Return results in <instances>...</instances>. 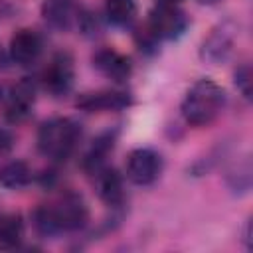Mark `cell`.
Masks as SVG:
<instances>
[{
  "mask_svg": "<svg viewBox=\"0 0 253 253\" xmlns=\"http://www.w3.org/2000/svg\"><path fill=\"white\" fill-rule=\"evenodd\" d=\"M115 142H117V130H107L93 140V144L89 146V150L85 152L83 162H81L87 174H93L95 170H99L101 166L107 164V158L113 152Z\"/></svg>",
  "mask_w": 253,
  "mask_h": 253,
  "instance_id": "obj_14",
  "label": "cell"
},
{
  "mask_svg": "<svg viewBox=\"0 0 253 253\" xmlns=\"http://www.w3.org/2000/svg\"><path fill=\"white\" fill-rule=\"evenodd\" d=\"M200 4H206V6H211V4H217L219 0H198Z\"/></svg>",
  "mask_w": 253,
  "mask_h": 253,
  "instance_id": "obj_22",
  "label": "cell"
},
{
  "mask_svg": "<svg viewBox=\"0 0 253 253\" xmlns=\"http://www.w3.org/2000/svg\"><path fill=\"white\" fill-rule=\"evenodd\" d=\"M132 105V97L121 89H99L81 93L75 101V107L85 113H107V111H123Z\"/></svg>",
  "mask_w": 253,
  "mask_h": 253,
  "instance_id": "obj_9",
  "label": "cell"
},
{
  "mask_svg": "<svg viewBox=\"0 0 253 253\" xmlns=\"http://www.w3.org/2000/svg\"><path fill=\"white\" fill-rule=\"evenodd\" d=\"M93 67L113 83H125L132 75V61L128 55L121 53L115 47H99L93 57Z\"/></svg>",
  "mask_w": 253,
  "mask_h": 253,
  "instance_id": "obj_11",
  "label": "cell"
},
{
  "mask_svg": "<svg viewBox=\"0 0 253 253\" xmlns=\"http://www.w3.org/2000/svg\"><path fill=\"white\" fill-rule=\"evenodd\" d=\"M12 146H14V134L8 128L0 126V154L8 152Z\"/></svg>",
  "mask_w": 253,
  "mask_h": 253,
  "instance_id": "obj_20",
  "label": "cell"
},
{
  "mask_svg": "<svg viewBox=\"0 0 253 253\" xmlns=\"http://www.w3.org/2000/svg\"><path fill=\"white\" fill-rule=\"evenodd\" d=\"M40 83L51 97L69 95L75 83V65L71 53L67 51L53 53L40 73Z\"/></svg>",
  "mask_w": 253,
  "mask_h": 253,
  "instance_id": "obj_6",
  "label": "cell"
},
{
  "mask_svg": "<svg viewBox=\"0 0 253 253\" xmlns=\"http://www.w3.org/2000/svg\"><path fill=\"white\" fill-rule=\"evenodd\" d=\"M105 18L113 26H128L136 16V0H105Z\"/></svg>",
  "mask_w": 253,
  "mask_h": 253,
  "instance_id": "obj_18",
  "label": "cell"
},
{
  "mask_svg": "<svg viewBox=\"0 0 253 253\" xmlns=\"http://www.w3.org/2000/svg\"><path fill=\"white\" fill-rule=\"evenodd\" d=\"M164 168V160L162 154L156 152L154 148H134L128 152L126 162H125V174L128 178V182H132L134 186H150L158 180V176L162 174Z\"/></svg>",
  "mask_w": 253,
  "mask_h": 253,
  "instance_id": "obj_7",
  "label": "cell"
},
{
  "mask_svg": "<svg viewBox=\"0 0 253 253\" xmlns=\"http://www.w3.org/2000/svg\"><path fill=\"white\" fill-rule=\"evenodd\" d=\"M8 53H10V59L16 65L30 67V65L38 63V59L42 57V53H43V40H42V36L36 30L22 28V30H18L12 36L10 45H8Z\"/></svg>",
  "mask_w": 253,
  "mask_h": 253,
  "instance_id": "obj_10",
  "label": "cell"
},
{
  "mask_svg": "<svg viewBox=\"0 0 253 253\" xmlns=\"http://www.w3.org/2000/svg\"><path fill=\"white\" fill-rule=\"evenodd\" d=\"M34 174L28 162L24 160H6L0 164V186L8 190L26 188L32 182Z\"/></svg>",
  "mask_w": 253,
  "mask_h": 253,
  "instance_id": "obj_16",
  "label": "cell"
},
{
  "mask_svg": "<svg viewBox=\"0 0 253 253\" xmlns=\"http://www.w3.org/2000/svg\"><path fill=\"white\" fill-rule=\"evenodd\" d=\"M91 176L95 180L97 196H99V200L105 206H109V208H121L125 204V198H126V194H125V180L117 172V168L105 164L99 170H95Z\"/></svg>",
  "mask_w": 253,
  "mask_h": 253,
  "instance_id": "obj_12",
  "label": "cell"
},
{
  "mask_svg": "<svg viewBox=\"0 0 253 253\" xmlns=\"http://www.w3.org/2000/svg\"><path fill=\"white\" fill-rule=\"evenodd\" d=\"M223 105L225 91L221 89V85H217L213 79L202 77L194 81L186 91L180 103V113L190 126H208L219 117Z\"/></svg>",
  "mask_w": 253,
  "mask_h": 253,
  "instance_id": "obj_2",
  "label": "cell"
},
{
  "mask_svg": "<svg viewBox=\"0 0 253 253\" xmlns=\"http://www.w3.org/2000/svg\"><path fill=\"white\" fill-rule=\"evenodd\" d=\"M190 26L188 14L178 8V4H162L158 2L146 18V36L152 42H172L186 34Z\"/></svg>",
  "mask_w": 253,
  "mask_h": 253,
  "instance_id": "obj_4",
  "label": "cell"
},
{
  "mask_svg": "<svg viewBox=\"0 0 253 253\" xmlns=\"http://www.w3.org/2000/svg\"><path fill=\"white\" fill-rule=\"evenodd\" d=\"M237 24L231 20V18H225L223 22L215 24L210 34L202 40V45H200V59L208 65H219L223 63L231 51H233V45H235V40H237Z\"/></svg>",
  "mask_w": 253,
  "mask_h": 253,
  "instance_id": "obj_5",
  "label": "cell"
},
{
  "mask_svg": "<svg viewBox=\"0 0 253 253\" xmlns=\"http://www.w3.org/2000/svg\"><path fill=\"white\" fill-rule=\"evenodd\" d=\"M38 150L51 160H67L79 140H81V125L71 117H53L42 123L38 130Z\"/></svg>",
  "mask_w": 253,
  "mask_h": 253,
  "instance_id": "obj_3",
  "label": "cell"
},
{
  "mask_svg": "<svg viewBox=\"0 0 253 253\" xmlns=\"http://www.w3.org/2000/svg\"><path fill=\"white\" fill-rule=\"evenodd\" d=\"M251 180H253V168L249 154L237 160L225 174V184L235 196H245L251 188Z\"/></svg>",
  "mask_w": 253,
  "mask_h": 253,
  "instance_id": "obj_17",
  "label": "cell"
},
{
  "mask_svg": "<svg viewBox=\"0 0 253 253\" xmlns=\"http://www.w3.org/2000/svg\"><path fill=\"white\" fill-rule=\"evenodd\" d=\"M26 223L22 213H4L0 215V249L14 251L24 243Z\"/></svg>",
  "mask_w": 253,
  "mask_h": 253,
  "instance_id": "obj_15",
  "label": "cell"
},
{
  "mask_svg": "<svg viewBox=\"0 0 253 253\" xmlns=\"http://www.w3.org/2000/svg\"><path fill=\"white\" fill-rule=\"evenodd\" d=\"M158 2H162V4H178L182 0H158Z\"/></svg>",
  "mask_w": 253,
  "mask_h": 253,
  "instance_id": "obj_23",
  "label": "cell"
},
{
  "mask_svg": "<svg viewBox=\"0 0 253 253\" xmlns=\"http://www.w3.org/2000/svg\"><path fill=\"white\" fill-rule=\"evenodd\" d=\"M32 217L34 227L42 237H55L83 229L89 221V208L81 194L67 190L53 200L40 204Z\"/></svg>",
  "mask_w": 253,
  "mask_h": 253,
  "instance_id": "obj_1",
  "label": "cell"
},
{
  "mask_svg": "<svg viewBox=\"0 0 253 253\" xmlns=\"http://www.w3.org/2000/svg\"><path fill=\"white\" fill-rule=\"evenodd\" d=\"M241 241L245 243V247H247V249H251V219H247V221H245V227H243V237H241Z\"/></svg>",
  "mask_w": 253,
  "mask_h": 253,
  "instance_id": "obj_21",
  "label": "cell"
},
{
  "mask_svg": "<svg viewBox=\"0 0 253 253\" xmlns=\"http://www.w3.org/2000/svg\"><path fill=\"white\" fill-rule=\"evenodd\" d=\"M4 117L10 123H20L30 117L32 107L36 103V83L28 77L16 81L14 85L6 87L0 95Z\"/></svg>",
  "mask_w": 253,
  "mask_h": 253,
  "instance_id": "obj_8",
  "label": "cell"
},
{
  "mask_svg": "<svg viewBox=\"0 0 253 253\" xmlns=\"http://www.w3.org/2000/svg\"><path fill=\"white\" fill-rule=\"evenodd\" d=\"M40 12L49 28L57 32H67L73 28V24H77L81 10H77L71 0H43Z\"/></svg>",
  "mask_w": 253,
  "mask_h": 253,
  "instance_id": "obj_13",
  "label": "cell"
},
{
  "mask_svg": "<svg viewBox=\"0 0 253 253\" xmlns=\"http://www.w3.org/2000/svg\"><path fill=\"white\" fill-rule=\"evenodd\" d=\"M233 83L237 87V91L247 99L251 101V67L249 63H241L235 73H233Z\"/></svg>",
  "mask_w": 253,
  "mask_h": 253,
  "instance_id": "obj_19",
  "label": "cell"
}]
</instances>
